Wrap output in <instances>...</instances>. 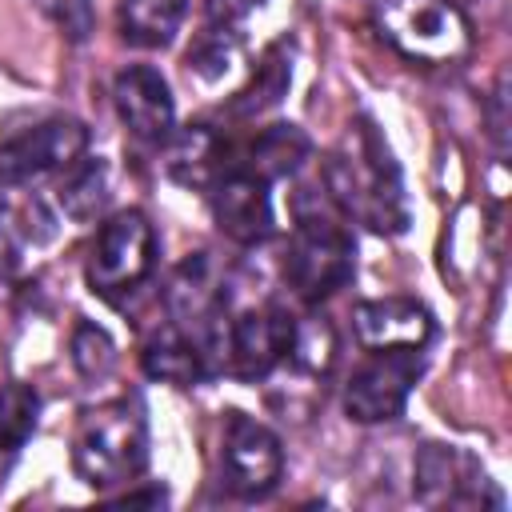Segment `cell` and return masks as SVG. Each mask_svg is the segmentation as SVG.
Segmentation results:
<instances>
[{
  "label": "cell",
  "instance_id": "obj_1",
  "mask_svg": "<svg viewBox=\"0 0 512 512\" xmlns=\"http://www.w3.org/2000/svg\"><path fill=\"white\" fill-rule=\"evenodd\" d=\"M324 188L348 220L372 232L396 236L408 228V192H404L400 164L368 116H356L344 140L328 152Z\"/></svg>",
  "mask_w": 512,
  "mask_h": 512
},
{
  "label": "cell",
  "instance_id": "obj_19",
  "mask_svg": "<svg viewBox=\"0 0 512 512\" xmlns=\"http://www.w3.org/2000/svg\"><path fill=\"white\" fill-rule=\"evenodd\" d=\"M288 84H292V60H288V48H284V44H272V48L260 56L252 80L236 92L232 112H236V116H256V112L272 108V104L288 92Z\"/></svg>",
  "mask_w": 512,
  "mask_h": 512
},
{
  "label": "cell",
  "instance_id": "obj_17",
  "mask_svg": "<svg viewBox=\"0 0 512 512\" xmlns=\"http://www.w3.org/2000/svg\"><path fill=\"white\" fill-rule=\"evenodd\" d=\"M108 196H112V176H108V164L100 156H80L72 168H64V180L56 188V200L64 208L68 220L76 224H88L96 220L104 208H108Z\"/></svg>",
  "mask_w": 512,
  "mask_h": 512
},
{
  "label": "cell",
  "instance_id": "obj_10",
  "mask_svg": "<svg viewBox=\"0 0 512 512\" xmlns=\"http://www.w3.org/2000/svg\"><path fill=\"white\" fill-rule=\"evenodd\" d=\"M416 500L428 508H476V504H504V496L492 488L476 456H468L456 444H424L416 456Z\"/></svg>",
  "mask_w": 512,
  "mask_h": 512
},
{
  "label": "cell",
  "instance_id": "obj_8",
  "mask_svg": "<svg viewBox=\"0 0 512 512\" xmlns=\"http://www.w3.org/2000/svg\"><path fill=\"white\" fill-rule=\"evenodd\" d=\"M424 372L420 352H372L348 384H344V412L356 424H384L396 420Z\"/></svg>",
  "mask_w": 512,
  "mask_h": 512
},
{
  "label": "cell",
  "instance_id": "obj_6",
  "mask_svg": "<svg viewBox=\"0 0 512 512\" xmlns=\"http://www.w3.org/2000/svg\"><path fill=\"white\" fill-rule=\"evenodd\" d=\"M280 472H284L280 436L256 416L232 408L224 416V436H220V484L232 496L260 500L280 484Z\"/></svg>",
  "mask_w": 512,
  "mask_h": 512
},
{
  "label": "cell",
  "instance_id": "obj_13",
  "mask_svg": "<svg viewBox=\"0 0 512 512\" xmlns=\"http://www.w3.org/2000/svg\"><path fill=\"white\" fill-rule=\"evenodd\" d=\"M112 104L120 124L148 144H164L176 124V104L168 80L152 64H128L112 80Z\"/></svg>",
  "mask_w": 512,
  "mask_h": 512
},
{
  "label": "cell",
  "instance_id": "obj_3",
  "mask_svg": "<svg viewBox=\"0 0 512 512\" xmlns=\"http://www.w3.org/2000/svg\"><path fill=\"white\" fill-rule=\"evenodd\" d=\"M372 20L412 64H460L472 52V24L452 0H376Z\"/></svg>",
  "mask_w": 512,
  "mask_h": 512
},
{
  "label": "cell",
  "instance_id": "obj_7",
  "mask_svg": "<svg viewBox=\"0 0 512 512\" xmlns=\"http://www.w3.org/2000/svg\"><path fill=\"white\" fill-rule=\"evenodd\" d=\"M292 312L280 304H256L244 312H228L224 328V368L240 380H264L272 376L292 344Z\"/></svg>",
  "mask_w": 512,
  "mask_h": 512
},
{
  "label": "cell",
  "instance_id": "obj_16",
  "mask_svg": "<svg viewBox=\"0 0 512 512\" xmlns=\"http://www.w3.org/2000/svg\"><path fill=\"white\" fill-rule=\"evenodd\" d=\"M312 156V140H308V132L300 128V124H268V128H260L256 132V140L248 144V152H244V160H236L244 172H252V176H260L264 184H272V180H284V176H296L300 172V164Z\"/></svg>",
  "mask_w": 512,
  "mask_h": 512
},
{
  "label": "cell",
  "instance_id": "obj_15",
  "mask_svg": "<svg viewBox=\"0 0 512 512\" xmlns=\"http://www.w3.org/2000/svg\"><path fill=\"white\" fill-rule=\"evenodd\" d=\"M140 364L152 380L160 384H176V388H192L200 384L204 376H212L208 368V356L200 352V344L172 320V324H160L144 348H140Z\"/></svg>",
  "mask_w": 512,
  "mask_h": 512
},
{
  "label": "cell",
  "instance_id": "obj_9",
  "mask_svg": "<svg viewBox=\"0 0 512 512\" xmlns=\"http://www.w3.org/2000/svg\"><path fill=\"white\" fill-rule=\"evenodd\" d=\"M88 152V128L72 116H48L0 144V184H24L72 168Z\"/></svg>",
  "mask_w": 512,
  "mask_h": 512
},
{
  "label": "cell",
  "instance_id": "obj_2",
  "mask_svg": "<svg viewBox=\"0 0 512 512\" xmlns=\"http://www.w3.org/2000/svg\"><path fill=\"white\" fill-rule=\"evenodd\" d=\"M148 464V420L140 400H108L88 408L72 436V468L88 488L128 484Z\"/></svg>",
  "mask_w": 512,
  "mask_h": 512
},
{
  "label": "cell",
  "instance_id": "obj_20",
  "mask_svg": "<svg viewBox=\"0 0 512 512\" xmlns=\"http://www.w3.org/2000/svg\"><path fill=\"white\" fill-rule=\"evenodd\" d=\"M332 360H336V328H332V320L316 316V312L292 320V344H288L284 364H292L304 376H328Z\"/></svg>",
  "mask_w": 512,
  "mask_h": 512
},
{
  "label": "cell",
  "instance_id": "obj_14",
  "mask_svg": "<svg viewBox=\"0 0 512 512\" xmlns=\"http://www.w3.org/2000/svg\"><path fill=\"white\" fill-rule=\"evenodd\" d=\"M228 168V140L212 124H188L168 136L164 172L180 188H212Z\"/></svg>",
  "mask_w": 512,
  "mask_h": 512
},
{
  "label": "cell",
  "instance_id": "obj_25",
  "mask_svg": "<svg viewBox=\"0 0 512 512\" xmlns=\"http://www.w3.org/2000/svg\"><path fill=\"white\" fill-rule=\"evenodd\" d=\"M164 488H148V492H124L116 496V504H164Z\"/></svg>",
  "mask_w": 512,
  "mask_h": 512
},
{
  "label": "cell",
  "instance_id": "obj_12",
  "mask_svg": "<svg viewBox=\"0 0 512 512\" xmlns=\"http://www.w3.org/2000/svg\"><path fill=\"white\" fill-rule=\"evenodd\" d=\"M352 332L368 352H420L432 340L436 320L412 296H380L352 308Z\"/></svg>",
  "mask_w": 512,
  "mask_h": 512
},
{
  "label": "cell",
  "instance_id": "obj_22",
  "mask_svg": "<svg viewBox=\"0 0 512 512\" xmlns=\"http://www.w3.org/2000/svg\"><path fill=\"white\" fill-rule=\"evenodd\" d=\"M40 424V392L24 380L0 388V452H20Z\"/></svg>",
  "mask_w": 512,
  "mask_h": 512
},
{
  "label": "cell",
  "instance_id": "obj_4",
  "mask_svg": "<svg viewBox=\"0 0 512 512\" xmlns=\"http://www.w3.org/2000/svg\"><path fill=\"white\" fill-rule=\"evenodd\" d=\"M152 268H156L152 220L140 208H120L96 228V240L84 260V280L100 300L120 304L152 276Z\"/></svg>",
  "mask_w": 512,
  "mask_h": 512
},
{
  "label": "cell",
  "instance_id": "obj_11",
  "mask_svg": "<svg viewBox=\"0 0 512 512\" xmlns=\"http://www.w3.org/2000/svg\"><path fill=\"white\" fill-rule=\"evenodd\" d=\"M208 204H212V220L216 228L232 240V244H264L276 232V212H272V196L268 184L252 172H244L240 164H232L212 188H208Z\"/></svg>",
  "mask_w": 512,
  "mask_h": 512
},
{
  "label": "cell",
  "instance_id": "obj_24",
  "mask_svg": "<svg viewBox=\"0 0 512 512\" xmlns=\"http://www.w3.org/2000/svg\"><path fill=\"white\" fill-rule=\"evenodd\" d=\"M208 4V24H228L236 28L244 16H252L264 0H204Z\"/></svg>",
  "mask_w": 512,
  "mask_h": 512
},
{
  "label": "cell",
  "instance_id": "obj_18",
  "mask_svg": "<svg viewBox=\"0 0 512 512\" xmlns=\"http://www.w3.org/2000/svg\"><path fill=\"white\" fill-rule=\"evenodd\" d=\"M188 0H120V36L136 48H164L176 40Z\"/></svg>",
  "mask_w": 512,
  "mask_h": 512
},
{
  "label": "cell",
  "instance_id": "obj_5",
  "mask_svg": "<svg viewBox=\"0 0 512 512\" xmlns=\"http://www.w3.org/2000/svg\"><path fill=\"white\" fill-rule=\"evenodd\" d=\"M352 272H356V244L348 228L324 212H300L284 248L288 288L300 300L320 304L324 296L340 292L352 280Z\"/></svg>",
  "mask_w": 512,
  "mask_h": 512
},
{
  "label": "cell",
  "instance_id": "obj_23",
  "mask_svg": "<svg viewBox=\"0 0 512 512\" xmlns=\"http://www.w3.org/2000/svg\"><path fill=\"white\" fill-rule=\"evenodd\" d=\"M72 364L84 380H108L116 368V340L108 336V328L80 320L72 328Z\"/></svg>",
  "mask_w": 512,
  "mask_h": 512
},
{
  "label": "cell",
  "instance_id": "obj_21",
  "mask_svg": "<svg viewBox=\"0 0 512 512\" xmlns=\"http://www.w3.org/2000/svg\"><path fill=\"white\" fill-rule=\"evenodd\" d=\"M240 52H244V44H240V32H236V28H228V24H208V28L192 40V48H188V56H184V68H188V76L212 84V80L228 76V72L240 64Z\"/></svg>",
  "mask_w": 512,
  "mask_h": 512
}]
</instances>
